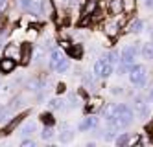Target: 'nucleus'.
Instances as JSON below:
<instances>
[{"label": "nucleus", "mask_w": 153, "mask_h": 147, "mask_svg": "<svg viewBox=\"0 0 153 147\" xmlns=\"http://www.w3.org/2000/svg\"><path fill=\"white\" fill-rule=\"evenodd\" d=\"M122 7H124L126 13H133L135 7H137V2L135 0H122Z\"/></svg>", "instance_id": "obj_15"}, {"label": "nucleus", "mask_w": 153, "mask_h": 147, "mask_svg": "<svg viewBox=\"0 0 153 147\" xmlns=\"http://www.w3.org/2000/svg\"><path fill=\"white\" fill-rule=\"evenodd\" d=\"M140 55L148 61H153V44L148 42V44H142L140 46Z\"/></svg>", "instance_id": "obj_9"}, {"label": "nucleus", "mask_w": 153, "mask_h": 147, "mask_svg": "<svg viewBox=\"0 0 153 147\" xmlns=\"http://www.w3.org/2000/svg\"><path fill=\"white\" fill-rule=\"evenodd\" d=\"M4 6H6V0H0V9H2Z\"/></svg>", "instance_id": "obj_30"}, {"label": "nucleus", "mask_w": 153, "mask_h": 147, "mask_svg": "<svg viewBox=\"0 0 153 147\" xmlns=\"http://www.w3.org/2000/svg\"><path fill=\"white\" fill-rule=\"evenodd\" d=\"M35 129H37V125H35V123H33V121H28V123H24V125H22V129H20V132H22L24 136H30V134L33 132Z\"/></svg>", "instance_id": "obj_14"}, {"label": "nucleus", "mask_w": 153, "mask_h": 147, "mask_svg": "<svg viewBox=\"0 0 153 147\" xmlns=\"http://www.w3.org/2000/svg\"><path fill=\"white\" fill-rule=\"evenodd\" d=\"M41 120L45 121L46 125H53V121H56V120H53V116H52V114H46V112H45V114L41 116Z\"/></svg>", "instance_id": "obj_22"}, {"label": "nucleus", "mask_w": 153, "mask_h": 147, "mask_svg": "<svg viewBox=\"0 0 153 147\" xmlns=\"http://www.w3.org/2000/svg\"><path fill=\"white\" fill-rule=\"evenodd\" d=\"M6 114V109H0V116H4Z\"/></svg>", "instance_id": "obj_31"}, {"label": "nucleus", "mask_w": 153, "mask_h": 147, "mask_svg": "<svg viewBox=\"0 0 153 147\" xmlns=\"http://www.w3.org/2000/svg\"><path fill=\"white\" fill-rule=\"evenodd\" d=\"M15 66H17V61L13 57H4V59H0V72L2 74H11L15 70Z\"/></svg>", "instance_id": "obj_5"}, {"label": "nucleus", "mask_w": 153, "mask_h": 147, "mask_svg": "<svg viewBox=\"0 0 153 147\" xmlns=\"http://www.w3.org/2000/svg\"><path fill=\"white\" fill-rule=\"evenodd\" d=\"M96 7V0H91L89 2V6H87V9H85V15H89V13H92V9Z\"/></svg>", "instance_id": "obj_25"}, {"label": "nucleus", "mask_w": 153, "mask_h": 147, "mask_svg": "<svg viewBox=\"0 0 153 147\" xmlns=\"http://www.w3.org/2000/svg\"><path fill=\"white\" fill-rule=\"evenodd\" d=\"M94 75L96 77H102V79H105V77H109L113 72H114V66L109 63L105 57H102V59H98L96 63H94Z\"/></svg>", "instance_id": "obj_3"}, {"label": "nucleus", "mask_w": 153, "mask_h": 147, "mask_svg": "<svg viewBox=\"0 0 153 147\" xmlns=\"http://www.w3.org/2000/svg\"><path fill=\"white\" fill-rule=\"evenodd\" d=\"M68 66H70V63H68L67 57H65V59L56 66V72H57V74H63V72H67V70H68Z\"/></svg>", "instance_id": "obj_18"}, {"label": "nucleus", "mask_w": 153, "mask_h": 147, "mask_svg": "<svg viewBox=\"0 0 153 147\" xmlns=\"http://www.w3.org/2000/svg\"><path fill=\"white\" fill-rule=\"evenodd\" d=\"M0 88H2V86H0Z\"/></svg>", "instance_id": "obj_32"}, {"label": "nucleus", "mask_w": 153, "mask_h": 147, "mask_svg": "<svg viewBox=\"0 0 153 147\" xmlns=\"http://www.w3.org/2000/svg\"><path fill=\"white\" fill-rule=\"evenodd\" d=\"M68 52H70L72 57H79V55H81V46H72Z\"/></svg>", "instance_id": "obj_24"}, {"label": "nucleus", "mask_w": 153, "mask_h": 147, "mask_svg": "<svg viewBox=\"0 0 153 147\" xmlns=\"http://www.w3.org/2000/svg\"><path fill=\"white\" fill-rule=\"evenodd\" d=\"M105 59L111 63L113 66H116V64L120 63V55H118V52H114V50H113V52H109V53L105 55Z\"/></svg>", "instance_id": "obj_16"}, {"label": "nucleus", "mask_w": 153, "mask_h": 147, "mask_svg": "<svg viewBox=\"0 0 153 147\" xmlns=\"http://www.w3.org/2000/svg\"><path fill=\"white\" fill-rule=\"evenodd\" d=\"M129 81L138 88H144L146 85V68L142 64H133L129 66Z\"/></svg>", "instance_id": "obj_1"}, {"label": "nucleus", "mask_w": 153, "mask_h": 147, "mask_svg": "<svg viewBox=\"0 0 153 147\" xmlns=\"http://www.w3.org/2000/svg\"><path fill=\"white\" fill-rule=\"evenodd\" d=\"M109 7H111L113 15H118L120 11H124V7H122V0H111V2H109Z\"/></svg>", "instance_id": "obj_13"}, {"label": "nucleus", "mask_w": 153, "mask_h": 147, "mask_svg": "<svg viewBox=\"0 0 153 147\" xmlns=\"http://www.w3.org/2000/svg\"><path fill=\"white\" fill-rule=\"evenodd\" d=\"M98 127V118L96 116H87L81 123H79V131H91V129H96Z\"/></svg>", "instance_id": "obj_6"}, {"label": "nucleus", "mask_w": 153, "mask_h": 147, "mask_svg": "<svg viewBox=\"0 0 153 147\" xmlns=\"http://www.w3.org/2000/svg\"><path fill=\"white\" fill-rule=\"evenodd\" d=\"M65 59V53H63V50H59V48H56V50H52V53H50V66L53 70H56V66L61 63Z\"/></svg>", "instance_id": "obj_7"}, {"label": "nucleus", "mask_w": 153, "mask_h": 147, "mask_svg": "<svg viewBox=\"0 0 153 147\" xmlns=\"http://www.w3.org/2000/svg\"><path fill=\"white\" fill-rule=\"evenodd\" d=\"M140 55V48L135 46V44H131V46H126L122 50V53H120V64H124L126 68H129V66H133L137 57Z\"/></svg>", "instance_id": "obj_2"}, {"label": "nucleus", "mask_w": 153, "mask_h": 147, "mask_svg": "<svg viewBox=\"0 0 153 147\" xmlns=\"http://www.w3.org/2000/svg\"><path fill=\"white\" fill-rule=\"evenodd\" d=\"M116 110H118V105L109 103V105H105V107H103V110H102V116L105 118V121H109V120L116 118Z\"/></svg>", "instance_id": "obj_8"}, {"label": "nucleus", "mask_w": 153, "mask_h": 147, "mask_svg": "<svg viewBox=\"0 0 153 147\" xmlns=\"http://www.w3.org/2000/svg\"><path fill=\"white\" fill-rule=\"evenodd\" d=\"M74 140V131H63L61 134H59V142L61 143H68V142H72Z\"/></svg>", "instance_id": "obj_12"}, {"label": "nucleus", "mask_w": 153, "mask_h": 147, "mask_svg": "<svg viewBox=\"0 0 153 147\" xmlns=\"http://www.w3.org/2000/svg\"><path fill=\"white\" fill-rule=\"evenodd\" d=\"M116 31H118V24H116V22H109V24L105 26V33H107V35H116Z\"/></svg>", "instance_id": "obj_20"}, {"label": "nucleus", "mask_w": 153, "mask_h": 147, "mask_svg": "<svg viewBox=\"0 0 153 147\" xmlns=\"http://www.w3.org/2000/svg\"><path fill=\"white\" fill-rule=\"evenodd\" d=\"M20 7L26 9L31 15H39L41 13V4L39 0H20Z\"/></svg>", "instance_id": "obj_4"}, {"label": "nucleus", "mask_w": 153, "mask_h": 147, "mask_svg": "<svg viewBox=\"0 0 153 147\" xmlns=\"http://www.w3.org/2000/svg\"><path fill=\"white\" fill-rule=\"evenodd\" d=\"M20 147H35V142L33 140H22L20 142Z\"/></svg>", "instance_id": "obj_26"}, {"label": "nucleus", "mask_w": 153, "mask_h": 147, "mask_svg": "<svg viewBox=\"0 0 153 147\" xmlns=\"http://www.w3.org/2000/svg\"><path fill=\"white\" fill-rule=\"evenodd\" d=\"M2 44H4V37H2V33H0V48H2Z\"/></svg>", "instance_id": "obj_29"}, {"label": "nucleus", "mask_w": 153, "mask_h": 147, "mask_svg": "<svg viewBox=\"0 0 153 147\" xmlns=\"http://www.w3.org/2000/svg\"><path fill=\"white\" fill-rule=\"evenodd\" d=\"M94 77H96V75H94ZM94 77H92L91 74H85V75H83L85 85H87V86H94Z\"/></svg>", "instance_id": "obj_23"}, {"label": "nucleus", "mask_w": 153, "mask_h": 147, "mask_svg": "<svg viewBox=\"0 0 153 147\" xmlns=\"http://www.w3.org/2000/svg\"><path fill=\"white\" fill-rule=\"evenodd\" d=\"M149 103H151V109H153V90H151V94H149Z\"/></svg>", "instance_id": "obj_28"}, {"label": "nucleus", "mask_w": 153, "mask_h": 147, "mask_svg": "<svg viewBox=\"0 0 153 147\" xmlns=\"http://www.w3.org/2000/svg\"><path fill=\"white\" fill-rule=\"evenodd\" d=\"M50 109L52 110H57V109H63V99H59V98H53L52 101H50Z\"/></svg>", "instance_id": "obj_21"}, {"label": "nucleus", "mask_w": 153, "mask_h": 147, "mask_svg": "<svg viewBox=\"0 0 153 147\" xmlns=\"http://www.w3.org/2000/svg\"><path fill=\"white\" fill-rule=\"evenodd\" d=\"M137 114H138L140 118H148V114H149V110H148L146 103H142L140 99L137 101Z\"/></svg>", "instance_id": "obj_11"}, {"label": "nucleus", "mask_w": 153, "mask_h": 147, "mask_svg": "<svg viewBox=\"0 0 153 147\" xmlns=\"http://www.w3.org/2000/svg\"><path fill=\"white\" fill-rule=\"evenodd\" d=\"M111 94H114V96L122 94V88H120V86H113V88H111Z\"/></svg>", "instance_id": "obj_27"}, {"label": "nucleus", "mask_w": 153, "mask_h": 147, "mask_svg": "<svg viewBox=\"0 0 153 147\" xmlns=\"http://www.w3.org/2000/svg\"><path fill=\"white\" fill-rule=\"evenodd\" d=\"M131 140H129V134L127 132H122L120 136H116V140H114V143L116 145H127Z\"/></svg>", "instance_id": "obj_17"}, {"label": "nucleus", "mask_w": 153, "mask_h": 147, "mask_svg": "<svg viewBox=\"0 0 153 147\" xmlns=\"http://www.w3.org/2000/svg\"><path fill=\"white\" fill-rule=\"evenodd\" d=\"M41 138H42V140H52V138H53V129H52V125H48V127L42 129Z\"/></svg>", "instance_id": "obj_19"}, {"label": "nucleus", "mask_w": 153, "mask_h": 147, "mask_svg": "<svg viewBox=\"0 0 153 147\" xmlns=\"http://www.w3.org/2000/svg\"><path fill=\"white\" fill-rule=\"evenodd\" d=\"M142 30H144V22H142L140 18H135L133 22H131V26H129V31L131 33H140Z\"/></svg>", "instance_id": "obj_10"}]
</instances>
